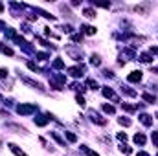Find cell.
Instances as JSON below:
<instances>
[{"mask_svg": "<svg viewBox=\"0 0 158 156\" xmlns=\"http://www.w3.org/2000/svg\"><path fill=\"white\" fill-rule=\"evenodd\" d=\"M88 118H90V121H94L98 125H107V119L99 112H96V110H88Z\"/></svg>", "mask_w": 158, "mask_h": 156, "instance_id": "cell-1", "label": "cell"}, {"mask_svg": "<svg viewBox=\"0 0 158 156\" xmlns=\"http://www.w3.org/2000/svg\"><path fill=\"white\" fill-rule=\"evenodd\" d=\"M0 99H2V96H0Z\"/></svg>", "mask_w": 158, "mask_h": 156, "instance_id": "cell-40", "label": "cell"}, {"mask_svg": "<svg viewBox=\"0 0 158 156\" xmlns=\"http://www.w3.org/2000/svg\"><path fill=\"white\" fill-rule=\"evenodd\" d=\"M37 57H39L40 61H46V59H48V53H42V52H40V53H37Z\"/></svg>", "mask_w": 158, "mask_h": 156, "instance_id": "cell-34", "label": "cell"}, {"mask_svg": "<svg viewBox=\"0 0 158 156\" xmlns=\"http://www.w3.org/2000/svg\"><path fill=\"white\" fill-rule=\"evenodd\" d=\"M103 75H105V77H114V74L108 72V70H103Z\"/></svg>", "mask_w": 158, "mask_h": 156, "instance_id": "cell-37", "label": "cell"}, {"mask_svg": "<svg viewBox=\"0 0 158 156\" xmlns=\"http://www.w3.org/2000/svg\"><path fill=\"white\" fill-rule=\"evenodd\" d=\"M156 156H158V154H156Z\"/></svg>", "mask_w": 158, "mask_h": 156, "instance_id": "cell-41", "label": "cell"}, {"mask_svg": "<svg viewBox=\"0 0 158 156\" xmlns=\"http://www.w3.org/2000/svg\"><path fill=\"white\" fill-rule=\"evenodd\" d=\"M136 156H149V154H147V152H138Z\"/></svg>", "mask_w": 158, "mask_h": 156, "instance_id": "cell-38", "label": "cell"}, {"mask_svg": "<svg viewBox=\"0 0 158 156\" xmlns=\"http://www.w3.org/2000/svg\"><path fill=\"white\" fill-rule=\"evenodd\" d=\"M66 140H68L70 143H76L77 142V136L74 134V132H66Z\"/></svg>", "mask_w": 158, "mask_h": 156, "instance_id": "cell-19", "label": "cell"}, {"mask_svg": "<svg viewBox=\"0 0 158 156\" xmlns=\"http://www.w3.org/2000/svg\"><path fill=\"white\" fill-rule=\"evenodd\" d=\"M140 121H142L145 127H151V125H153V118H151L149 114H142V116H140Z\"/></svg>", "mask_w": 158, "mask_h": 156, "instance_id": "cell-9", "label": "cell"}, {"mask_svg": "<svg viewBox=\"0 0 158 156\" xmlns=\"http://www.w3.org/2000/svg\"><path fill=\"white\" fill-rule=\"evenodd\" d=\"M103 112H107V114H114V107H112V105H103Z\"/></svg>", "mask_w": 158, "mask_h": 156, "instance_id": "cell-21", "label": "cell"}, {"mask_svg": "<svg viewBox=\"0 0 158 156\" xmlns=\"http://www.w3.org/2000/svg\"><path fill=\"white\" fill-rule=\"evenodd\" d=\"M134 142H136L138 145H143V143H145L147 140H145V136L142 134V132H138V134H134Z\"/></svg>", "mask_w": 158, "mask_h": 156, "instance_id": "cell-13", "label": "cell"}, {"mask_svg": "<svg viewBox=\"0 0 158 156\" xmlns=\"http://www.w3.org/2000/svg\"><path fill=\"white\" fill-rule=\"evenodd\" d=\"M81 30H83L86 35H94V33H96V28H94V26H86V24H83Z\"/></svg>", "mask_w": 158, "mask_h": 156, "instance_id": "cell-14", "label": "cell"}, {"mask_svg": "<svg viewBox=\"0 0 158 156\" xmlns=\"http://www.w3.org/2000/svg\"><path fill=\"white\" fill-rule=\"evenodd\" d=\"M127 81H129V83H140V81H142V72H140V70L131 72L129 77H127Z\"/></svg>", "mask_w": 158, "mask_h": 156, "instance_id": "cell-5", "label": "cell"}, {"mask_svg": "<svg viewBox=\"0 0 158 156\" xmlns=\"http://www.w3.org/2000/svg\"><path fill=\"white\" fill-rule=\"evenodd\" d=\"M81 151H83V152H85L86 156H99L98 152H94V151H90V149H88L86 145H81Z\"/></svg>", "mask_w": 158, "mask_h": 156, "instance_id": "cell-17", "label": "cell"}, {"mask_svg": "<svg viewBox=\"0 0 158 156\" xmlns=\"http://www.w3.org/2000/svg\"><path fill=\"white\" fill-rule=\"evenodd\" d=\"M120 151H121L123 154H131V152H132V151H131V147H127V145H121V147H120Z\"/></svg>", "mask_w": 158, "mask_h": 156, "instance_id": "cell-30", "label": "cell"}, {"mask_svg": "<svg viewBox=\"0 0 158 156\" xmlns=\"http://www.w3.org/2000/svg\"><path fill=\"white\" fill-rule=\"evenodd\" d=\"M46 123H48V119L44 118V116H37L35 118V125H39V127H44Z\"/></svg>", "mask_w": 158, "mask_h": 156, "instance_id": "cell-15", "label": "cell"}, {"mask_svg": "<svg viewBox=\"0 0 158 156\" xmlns=\"http://www.w3.org/2000/svg\"><path fill=\"white\" fill-rule=\"evenodd\" d=\"M121 90H123V92H125L127 96H136V92H134V90H131V88H129V86H123V88H121Z\"/></svg>", "mask_w": 158, "mask_h": 156, "instance_id": "cell-28", "label": "cell"}, {"mask_svg": "<svg viewBox=\"0 0 158 156\" xmlns=\"http://www.w3.org/2000/svg\"><path fill=\"white\" fill-rule=\"evenodd\" d=\"M88 86L92 88V90H96V88H98V83H96L94 79H88Z\"/></svg>", "mask_w": 158, "mask_h": 156, "instance_id": "cell-31", "label": "cell"}, {"mask_svg": "<svg viewBox=\"0 0 158 156\" xmlns=\"http://www.w3.org/2000/svg\"><path fill=\"white\" fill-rule=\"evenodd\" d=\"M66 53H68L72 59H76V61H81L83 59V53L79 52V50H72V48H66Z\"/></svg>", "mask_w": 158, "mask_h": 156, "instance_id": "cell-7", "label": "cell"}, {"mask_svg": "<svg viewBox=\"0 0 158 156\" xmlns=\"http://www.w3.org/2000/svg\"><path fill=\"white\" fill-rule=\"evenodd\" d=\"M90 64H92V66H99L101 64V57L98 53H92V55H90Z\"/></svg>", "mask_w": 158, "mask_h": 156, "instance_id": "cell-10", "label": "cell"}, {"mask_svg": "<svg viewBox=\"0 0 158 156\" xmlns=\"http://www.w3.org/2000/svg\"><path fill=\"white\" fill-rule=\"evenodd\" d=\"M2 11H4V6H2V4H0V13H2Z\"/></svg>", "mask_w": 158, "mask_h": 156, "instance_id": "cell-39", "label": "cell"}, {"mask_svg": "<svg viewBox=\"0 0 158 156\" xmlns=\"http://www.w3.org/2000/svg\"><path fill=\"white\" fill-rule=\"evenodd\" d=\"M121 107L127 110V112H134V110H136V107H132V105H127V103H121Z\"/></svg>", "mask_w": 158, "mask_h": 156, "instance_id": "cell-23", "label": "cell"}, {"mask_svg": "<svg viewBox=\"0 0 158 156\" xmlns=\"http://www.w3.org/2000/svg\"><path fill=\"white\" fill-rule=\"evenodd\" d=\"M143 99H145L147 103H154V101H156V97H154L153 94H143Z\"/></svg>", "mask_w": 158, "mask_h": 156, "instance_id": "cell-22", "label": "cell"}, {"mask_svg": "<svg viewBox=\"0 0 158 156\" xmlns=\"http://www.w3.org/2000/svg\"><path fill=\"white\" fill-rule=\"evenodd\" d=\"M76 101L79 103V107H85V97H83V96H79V94H77V96H76Z\"/></svg>", "mask_w": 158, "mask_h": 156, "instance_id": "cell-29", "label": "cell"}, {"mask_svg": "<svg viewBox=\"0 0 158 156\" xmlns=\"http://www.w3.org/2000/svg\"><path fill=\"white\" fill-rule=\"evenodd\" d=\"M118 121H120V125H123V127H131V119H127V118H120Z\"/></svg>", "mask_w": 158, "mask_h": 156, "instance_id": "cell-25", "label": "cell"}, {"mask_svg": "<svg viewBox=\"0 0 158 156\" xmlns=\"http://www.w3.org/2000/svg\"><path fill=\"white\" fill-rule=\"evenodd\" d=\"M35 105H18L17 107V112L20 114V116H28V114H33L35 112Z\"/></svg>", "mask_w": 158, "mask_h": 156, "instance_id": "cell-2", "label": "cell"}, {"mask_svg": "<svg viewBox=\"0 0 158 156\" xmlns=\"http://www.w3.org/2000/svg\"><path fill=\"white\" fill-rule=\"evenodd\" d=\"M8 127H9V129H13V130H17L18 134H26V132H28V130H26L24 127H20V125H15V123H9Z\"/></svg>", "mask_w": 158, "mask_h": 156, "instance_id": "cell-11", "label": "cell"}, {"mask_svg": "<svg viewBox=\"0 0 158 156\" xmlns=\"http://www.w3.org/2000/svg\"><path fill=\"white\" fill-rule=\"evenodd\" d=\"M103 96H105L107 99H112L114 103H118V101H120V97L114 94V90H112V88H108V86H103Z\"/></svg>", "mask_w": 158, "mask_h": 156, "instance_id": "cell-3", "label": "cell"}, {"mask_svg": "<svg viewBox=\"0 0 158 156\" xmlns=\"http://www.w3.org/2000/svg\"><path fill=\"white\" fill-rule=\"evenodd\" d=\"M28 68H30V70H33V72H39V68L35 66V62H28Z\"/></svg>", "mask_w": 158, "mask_h": 156, "instance_id": "cell-33", "label": "cell"}, {"mask_svg": "<svg viewBox=\"0 0 158 156\" xmlns=\"http://www.w3.org/2000/svg\"><path fill=\"white\" fill-rule=\"evenodd\" d=\"M52 138H53V140H55V142H57V143H59L61 147H66V143H64V140H63V138H61V136L57 134V132H52Z\"/></svg>", "mask_w": 158, "mask_h": 156, "instance_id": "cell-16", "label": "cell"}, {"mask_svg": "<svg viewBox=\"0 0 158 156\" xmlns=\"http://www.w3.org/2000/svg\"><path fill=\"white\" fill-rule=\"evenodd\" d=\"M0 77H8V68H0Z\"/></svg>", "mask_w": 158, "mask_h": 156, "instance_id": "cell-35", "label": "cell"}, {"mask_svg": "<svg viewBox=\"0 0 158 156\" xmlns=\"http://www.w3.org/2000/svg\"><path fill=\"white\" fill-rule=\"evenodd\" d=\"M68 72H70L74 77H81V75L85 74V68H83V66H72V68H68Z\"/></svg>", "mask_w": 158, "mask_h": 156, "instance_id": "cell-6", "label": "cell"}, {"mask_svg": "<svg viewBox=\"0 0 158 156\" xmlns=\"http://www.w3.org/2000/svg\"><path fill=\"white\" fill-rule=\"evenodd\" d=\"M151 140H153V143H154V145L158 147V130H154L153 134H151Z\"/></svg>", "mask_w": 158, "mask_h": 156, "instance_id": "cell-27", "label": "cell"}, {"mask_svg": "<svg viewBox=\"0 0 158 156\" xmlns=\"http://www.w3.org/2000/svg\"><path fill=\"white\" fill-rule=\"evenodd\" d=\"M53 68H57V70H63V68H64V62H63L61 59H57V61H53Z\"/></svg>", "mask_w": 158, "mask_h": 156, "instance_id": "cell-20", "label": "cell"}, {"mask_svg": "<svg viewBox=\"0 0 158 156\" xmlns=\"http://www.w3.org/2000/svg\"><path fill=\"white\" fill-rule=\"evenodd\" d=\"M9 149H11V152H15L17 156H26V152H22V149H18L15 143H9Z\"/></svg>", "mask_w": 158, "mask_h": 156, "instance_id": "cell-12", "label": "cell"}, {"mask_svg": "<svg viewBox=\"0 0 158 156\" xmlns=\"http://www.w3.org/2000/svg\"><path fill=\"white\" fill-rule=\"evenodd\" d=\"M81 39H83L81 35H72V40H74V42H81Z\"/></svg>", "mask_w": 158, "mask_h": 156, "instance_id": "cell-36", "label": "cell"}, {"mask_svg": "<svg viewBox=\"0 0 158 156\" xmlns=\"http://www.w3.org/2000/svg\"><path fill=\"white\" fill-rule=\"evenodd\" d=\"M22 81H24L26 84H30V86H33V88H37V90H42V84L37 83V81H33V79H30V77H24V75H22Z\"/></svg>", "mask_w": 158, "mask_h": 156, "instance_id": "cell-8", "label": "cell"}, {"mask_svg": "<svg viewBox=\"0 0 158 156\" xmlns=\"http://www.w3.org/2000/svg\"><path fill=\"white\" fill-rule=\"evenodd\" d=\"M61 30H63L64 33H72V31H74V28H72L70 24H64V26H61Z\"/></svg>", "mask_w": 158, "mask_h": 156, "instance_id": "cell-26", "label": "cell"}, {"mask_svg": "<svg viewBox=\"0 0 158 156\" xmlns=\"http://www.w3.org/2000/svg\"><path fill=\"white\" fill-rule=\"evenodd\" d=\"M118 140H120V142H127V134H125V132H120V134H118Z\"/></svg>", "mask_w": 158, "mask_h": 156, "instance_id": "cell-32", "label": "cell"}, {"mask_svg": "<svg viewBox=\"0 0 158 156\" xmlns=\"http://www.w3.org/2000/svg\"><path fill=\"white\" fill-rule=\"evenodd\" d=\"M83 15H85L86 18H94V17H96V11H94V9H90V8H86V9L83 11Z\"/></svg>", "mask_w": 158, "mask_h": 156, "instance_id": "cell-18", "label": "cell"}, {"mask_svg": "<svg viewBox=\"0 0 158 156\" xmlns=\"http://www.w3.org/2000/svg\"><path fill=\"white\" fill-rule=\"evenodd\" d=\"M140 61H142V62H151L153 59H151V55H147V53H142V55H140Z\"/></svg>", "mask_w": 158, "mask_h": 156, "instance_id": "cell-24", "label": "cell"}, {"mask_svg": "<svg viewBox=\"0 0 158 156\" xmlns=\"http://www.w3.org/2000/svg\"><path fill=\"white\" fill-rule=\"evenodd\" d=\"M151 8H153L151 2H143V4H138L136 8H134V11H136V13H142V15H147Z\"/></svg>", "mask_w": 158, "mask_h": 156, "instance_id": "cell-4", "label": "cell"}]
</instances>
